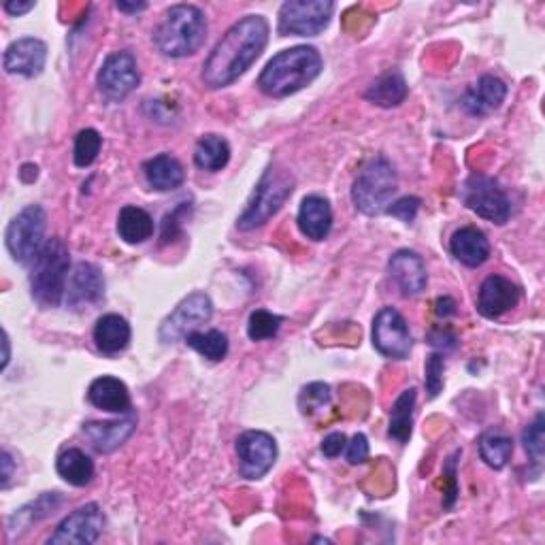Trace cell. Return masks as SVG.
Segmentation results:
<instances>
[{"label": "cell", "instance_id": "obj_1", "mask_svg": "<svg viewBox=\"0 0 545 545\" xmlns=\"http://www.w3.org/2000/svg\"><path fill=\"white\" fill-rule=\"evenodd\" d=\"M269 43V22L262 15H247L228 28L203 64V81L211 90L226 88L250 69Z\"/></svg>", "mask_w": 545, "mask_h": 545}, {"label": "cell", "instance_id": "obj_2", "mask_svg": "<svg viewBox=\"0 0 545 545\" xmlns=\"http://www.w3.org/2000/svg\"><path fill=\"white\" fill-rule=\"evenodd\" d=\"M322 69L324 60L316 47L296 45L269 60L258 77V86L267 96L284 98L307 88L320 77Z\"/></svg>", "mask_w": 545, "mask_h": 545}, {"label": "cell", "instance_id": "obj_3", "mask_svg": "<svg viewBox=\"0 0 545 545\" xmlns=\"http://www.w3.org/2000/svg\"><path fill=\"white\" fill-rule=\"evenodd\" d=\"M207 39V18L196 5H175L154 30V45L167 58L196 54Z\"/></svg>", "mask_w": 545, "mask_h": 545}, {"label": "cell", "instance_id": "obj_4", "mask_svg": "<svg viewBox=\"0 0 545 545\" xmlns=\"http://www.w3.org/2000/svg\"><path fill=\"white\" fill-rule=\"evenodd\" d=\"M71 254L62 239H47L39 256L32 260L30 294L41 307H58L69 286Z\"/></svg>", "mask_w": 545, "mask_h": 545}, {"label": "cell", "instance_id": "obj_5", "mask_svg": "<svg viewBox=\"0 0 545 545\" xmlns=\"http://www.w3.org/2000/svg\"><path fill=\"white\" fill-rule=\"evenodd\" d=\"M292 192L294 177L290 175V171L279 169L277 164H273V167L264 171V175L256 184L250 203H247L245 211L237 220V228L250 233V230L264 226L273 216H277L279 209H282L292 196Z\"/></svg>", "mask_w": 545, "mask_h": 545}, {"label": "cell", "instance_id": "obj_6", "mask_svg": "<svg viewBox=\"0 0 545 545\" xmlns=\"http://www.w3.org/2000/svg\"><path fill=\"white\" fill-rule=\"evenodd\" d=\"M396 186H399V179H396L392 162L384 156H375L354 179L352 201L365 216H379L388 209Z\"/></svg>", "mask_w": 545, "mask_h": 545}, {"label": "cell", "instance_id": "obj_7", "mask_svg": "<svg viewBox=\"0 0 545 545\" xmlns=\"http://www.w3.org/2000/svg\"><path fill=\"white\" fill-rule=\"evenodd\" d=\"M47 230V216L43 207L28 205L15 216L7 228V250L13 256L15 262L20 264H32L47 243L45 239Z\"/></svg>", "mask_w": 545, "mask_h": 545}, {"label": "cell", "instance_id": "obj_8", "mask_svg": "<svg viewBox=\"0 0 545 545\" xmlns=\"http://www.w3.org/2000/svg\"><path fill=\"white\" fill-rule=\"evenodd\" d=\"M335 3L330 0H288L279 9V35L318 37L330 24Z\"/></svg>", "mask_w": 545, "mask_h": 545}, {"label": "cell", "instance_id": "obj_9", "mask_svg": "<svg viewBox=\"0 0 545 545\" xmlns=\"http://www.w3.org/2000/svg\"><path fill=\"white\" fill-rule=\"evenodd\" d=\"M462 201L477 216L494 224H505L511 216V201L499 181L482 173H473L467 179L462 188Z\"/></svg>", "mask_w": 545, "mask_h": 545}, {"label": "cell", "instance_id": "obj_10", "mask_svg": "<svg viewBox=\"0 0 545 545\" xmlns=\"http://www.w3.org/2000/svg\"><path fill=\"white\" fill-rule=\"evenodd\" d=\"M213 316V303L205 292H192L181 301L171 316L160 324V339L164 343H175L186 339L196 328L207 324Z\"/></svg>", "mask_w": 545, "mask_h": 545}, {"label": "cell", "instance_id": "obj_11", "mask_svg": "<svg viewBox=\"0 0 545 545\" xmlns=\"http://www.w3.org/2000/svg\"><path fill=\"white\" fill-rule=\"evenodd\" d=\"M139 84V64L130 52H113L98 71V90L113 103H122L124 98L139 88Z\"/></svg>", "mask_w": 545, "mask_h": 545}, {"label": "cell", "instance_id": "obj_12", "mask_svg": "<svg viewBox=\"0 0 545 545\" xmlns=\"http://www.w3.org/2000/svg\"><path fill=\"white\" fill-rule=\"evenodd\" d=\"M373 345L375 350L392 360H405L414 348V337L409 333L405 318L394 307L377 311L373 320Z\"/></svg>", "mask_w": 545, "mask_h": 545}, {"label": "cell", "instance_id": "obj_13", "mask_svg": "<svg viewBox=\"0 0 545 545\" xmlns=\"http://www.w3.org/2000/svg\"><path fill=\"white\" fill-rule=\"evenodd\" d=\"M239 471L245 480H260L277 460V443L264 431H247L237 439Z\"/></svg>", "mask_w": 545, "mask_h": 545}, {"label": "cell", "instance_id": "obj_14", "mask_svg": "<svg viewBox=\"0 0 545 545\" xmlns=\"http://www.w3.org/2000/svg\"><path fill=\"white\" fill-rule=\"evenodd\" d=\"M105 514L101 505L88 503L75 509L73 514L66 516L56 533L47 539V543H73V545H92L103 535Z\"/></svg>", "mask_w": 545, "mask_h": 545}, {"label": "cell", "instance_id": "obj_15", "mask_svg": "<svg viewBox=\"0 0 545 545\" xmlns=\"http://www.w3.org/2000/svg\"><path fill=\"white\" fill-rule=\"evenodd\" d=\"M105 296V277L92 262H77L66 286V305L73 311H86Z\"/></svg>", "mask_w": 545, "mask_h": 545}, {"label": "cell", "instance_id": "obj_16", "mask_svg": "<svg viewBox=\"0 0 545 545\" xmlns=\"http://www.w3.org/2000/svg\"><path fill=\"white\" fill-rule=\"evenodd\" d=\"M47 62V45L41 39L24 37L13 41L3 56V66L9 75H20L26 79L39 77Z\"/></svg>", "mask_w": 545, "mask_h": 545}, {"label": "cell", "instance_id": "obj_17", "mask_svg": "<svg viewBox=\"0 0 545 545\" xmlns=\"http://www.w3.org/2000/svg\"><path fill=\"white\" fill-rule=\"evenodd\" d=\"M520 303V288L503 275H490L477 294V311L488 320H497Z\"/></svg>", "mask_w": 545, "mask_h": 545}, {"label": "cell", "instance_id": "obj_18", "mask_svg": "<svg viewBox=\"0 0 545 545\" xmlns=\"http://www.w3.org/2000/svg\"><path fill=\"white\" fill-rule=\"evenodd\" d=\"M137 431V416L126 414L122 420H109V422H96L90 420L81 428V433L90 441L92 448L101 454H111L132 437Z\"/></svg>", "mask_w": 545, "mask_h": 545}, {"label": "cell", "instance_id": "obj_19", "mask_svg": "<svg viewBox=\"0 0 545 545\" xmlns=\"http://www.w3.org/2000/svg\"><path fill=\"white\" fill-rule=\"evenodd\" d=\"M388 273L392 282L405 296H418L426 290L428 275L424 260L411 250H399L388 260Z\"/></svg>", "mask_w": 545, "mask_h": 545}, {"label": "cell", "instance_id": "obj_20", "mask_svg": "<svg viewBox=\"0 0 545 545\" xmlns=\"http://www.w3.org/2000/svg\"><path fill=\"white\" fill-rule=\"evenodd\" d=\"M505 96V81L494 75H484L462 96V109L473 115V118H484V115H490L503 105Z\"/></svg>", "mask_w": 545, "mask_h": 545}, {"label": "cell", "instance_id": "obj_21", "mask_svg": "<svg viewBox=\"0 0 545 545\" xmlns=\"http://www.w3.org/2000/svg\"><path fill=\"white\" fill-rule=\"evenodd\" d=\"M88 401L96 407L109 411V414H130L132 411V401H130V392L126 384L118 377L103 375L94 379L88 388Z\"/></svg>", "mask_w": 545, "mask_h": 545}, {"label": "cell", "instance_id": "obj_22", "mask_svg": "<svg viewBox=\"0 0 545 545\" xmlns=\"http://www.w3.org/2000/svg\"><path fill=\"white\" fill-rule=\"evenodd\" d=\"M299 228L311 241H324L333 228V207L328 198L320 194H309L303 198L299 209Z\"/></svg>", "mask_w": 545, "mask_h": 545}, {"label": "cell", "instance_id": "obj_23", "mask_svg": "<svg viewBox=\"0 0 545 545\" xmlns=\"http://www.w3.org/2000/svg\"><path fill=\"white\" fill-rule=\"evenodd\" d=\"M450 252L465 267L477 269L490 258V243L480 228L465 226L452 235Z\"/></svg>", "mask_w": 545, "mask_h": 545}, {"label": "cell", "instance_id": "obj_24", "mask_svg": "<svg viewBox=\"0 0 545 545\" xmlns=\"http://www.w3.org/2000/svg\"><path fill=\"white\" fill-rule=\"evenodd\" d=\"M130 337H132L130 324L126 322V318L118 316V313H107V316L98 318L94 326L96 350L107 356L124 352L128 348Z\"/></svg>", "mask_w": 545, "mask_h": 545}, {"label": "cell", "instance_id": "obj_25", "mask_svg": "<svg viewBox=\"0 0 545 545\" xmlns=\"http://www.w3.org/2000/svg\"><path fill=\"white\" fill-rule=\"evenodd\" d=\"M147 184L158 192H171L184 184L186 173L181 162L171 154H158L143 164Z\"/></svg>", "mask_w": 545, "mask_h": 545}, {"label": "cell", "instance_id": "obj_26", "mask_svg": "<svg viewBox=\"0 0 545 545\" xmlns=\"http://www.w3.org/2000/svg\"><path fill=\"white\" fill-rule=\"evenodd\" d=\"M407 94H409V86H407L403 73L396 71V69H390L373 81L365 98L377 107L390 109V107L403 105Z\"/></svg>", "mask_w": 545, "mask_h": 545}, {"label": "cell", "instance_id": "obj_27", "mask_svg": "<svg viewBox=\"0 0 545 545\" xmlns=\"http://www.w3.org/2000/svg\"><path fill=\"white\" fill-rule=\"evenodd\" d=\"M56 471L64 482L75 488H84L94 480V462L92 458L77 448L64 450L56 460Z\"/></svg>", "mask_w": 545, "mask_h": 545}, {"label": "cell", "instance_id": "obj_28", "mask_svg": "<svg viewBox=\"0 0 545 545\" xmlns=\"http://www.w3.org/2000/svg\"><path fill=\"white\" fill-rule=\"evenodd\" d=\"M118 235L128 245H139L154 235V220L150 213L135 205H126L118 216Z\"/></svg>", "mask_w": 545, "mask_h": 545}, {"label": "cell", "instance_id": "obj_29", "mask_svg": "<svg viewBox=\"0 0 545 545\" xmlns=\"http://www.w3.org/2000/svg\"><path fill=\"white\" fill-rule=\"evenodd\" d=\"M416 401H418L416 388H407L399 399L394 401L390 411V428H388L390 439L399 443H407L411 439V431H414Z\"/></svg>", "mask_w": 545, "mask_h": 545}, {"label": "cell", "instance_id": "obj_30", "mask_svg": "<svg viewBox=\"0 0 545 545\" xmlns=\"http://www.w3.org/2000/svg\"><path fill=\"white\" fill-rule=\"evenodd\" d=\"M230 160V145L220 135H205L198 139L194 150V164L201 171L218 173Z\"/></svg>", "mask_w": 545, "mask_h": 545}, {"label": "cell", "instance_id": "obj_31", "mask_svg": "<svg viewBox=\"0 0 545 545\" xmlns=\"http://www.w3.org/2000/svg\"><path fill=\"white\" fill-rule=\"evenodd\" d=\"M62 505V497L58 492H45L37 501L28 503L26 507H22L20 511H15V514L9 518V531H26L32 524H37L39 520L47 518L49 514H54V511Z\"/></svg>", "mask_w": 545, "mask_h": 545}, {"label": "cell", "instance_id": "obj_32", "mask_svg": "<svg viewBox=\"0 0 545 545\" xmlns=\"http://www.w3.org/2000/svg\"><path fill=\"white\" fill-rule=\"evenodd\" d=\"M511 454H514V441H511V437H507L505 433L490 431L482 435L480 456L490 469H497V471L503 469L509 462Z\"/></svg>", "mask_w": 545, "mask_h": 545}, {"label": "cell", "instance_id": "obj_33", "mask_svg": "<svg viewBox=\"0 0 545 545\" xmlns=\"http://www.w3.org/2000/svg\"><path fill=\"white\" fill-rule=\"evenodd\" d=\"M184 341L192 350H196L198 354L211 362H220L228 354V337L222 333V330H207V333L194 330V333H190Z\"/></svg>", "mask_w": 545, "mask_h": 545}, {"label": "cell", "instance_id": "obj_34", "mask_svg": "<svg viewBox=\"0 0 545 545\" xmlns=\"http://www.w3.org/2000/svg\"><path fill=\"white\" fill-rule=\"evenodd\" d=\"M103 147V137L98 135V130L94 128H86L81 130L79 135L75 137V150H73V160L77 167L86 169L90 164L98 158Z\"/></svg>", "mask_w": 545, "mask_h": 545}, {"label": "cell", "instance_id": "obj_35", "mask_svg": "<svg viewBox=\"0 0 545 545\" xmlns=\"http://www.w3.org/2000/svg\"><path fill=\"white\" fill-rule=\"evenodd\" d=\"M282 324H284L282 316H275V313L267 309H256L252 311L250 320H247V335H250L252 341L273 339L279 333Z\"/></svg>", "mask_w": 545, "mask_h": 545}, {"label": "cell", "instance_id": "obj_36", "mask_svg": "<svg viewBox=\"0 0 545 545\" xmlns=\"http://www.w3.org/2000/svg\"><path fill=\"white\" fill-rule=\"evenodd\" d=\"M522 443H524L526 454L539 465V462L543 460V450H545V418H543V414H537L535 422L524 428Z\"/></svg>", "mask_w": 545, "mask_h": 545}, {"label": "cell", "instance_id": "obj_37", "mask_svg": "<svg viewBox=\"0 0 545 545\" xmlns=\"http://www.w3.org/2000/svg\"><path fill=\"white\" fill-rule=\"evenodd\" d=\"M330 403V388L328 384L322 382H313L305 386L299 394V407L305 416L316 414V411L324 409V405Z\"/></svg>", "mask_w": 545, "mask_h": 545}, {"label": "cell", "instance_id": "obj_38", "mask_svg": "<svg viewBox=\"0 0 545 545\" xmlns=\"http://www.w3.org/2000/svg\"><path fill=\"white\" fill-rule=\"evenodd\" d=\"M443 371H445V360L443 354H431L426 360V390L431 399L443 390Z\"/></svg>", "mask_w": 545, "mask_h": 545}, {"label": "cell", "instance_id": "obj_39", "mask_svg": "<svg viewBox=\"0 0 545 545\" xmlns=\"http://www.w3.org/2000/svg\"><path fill=\"white\" fill-rule=\"evenodd\" d=\"M422 201L418 196H405V198H399V201L388 205L386 213H390V216L399 218L401 222H414L416 216H418V209H420Z\"/></svg>", "mask_w": 545, "mask_h": 545}, {"label": "cell", "instance_id": "obj_40", "mask_svg": "<svg viewBox=\"0 0 545 545\" xmlns=\"http://www.w3.org/2000/svg\"><path fill=\"white\" fill-rule=\"evenodd\" d=\"M345 458H348L350 465H362L369 458V439L358 433L350 439V443L345 445Z\"/></svg>", "mask_w": 545, "mask_h": 545}, {"label": "cell", "instance_id": "obj_41", "mask_svg": "<svg viewBox=\"0 0 545 545\" xmlns=\"http://www.w3.org/2000/svg\"><path fill=\"white\" fill-rule=\"evenodd\" d=\"M428 343L435 345V348H439L443 352H450L458 345V339H456V335L452 333L450 328H435L431 333V337H428Z\"/></svg>", "mask_w": 545, "mask_h": 545}, {"label": "cell", "instance_id": "obj_42", "mask_svg": "<svg viewBox=\"0 0 545 545\" xmlns=\"http://www.w3.org/2000/svg\"><path fill=\"white\" fill-rule=\"evenodd\" d=\"M345 445H348V437H345L343 433H330L322 441V454L326 458H337L345 450Z\"/></svg>", "mask_w": 545, "mask_h": 545}, {"label": "cell", "instance_id": "obj_43", "mask_svg": "<svg viewBox=\"0 0 545 545\" xmlns=\"http://www.w3.org/2000/svg\"><path fill=\"white\" fill-rule=\"evenodd\" d=\"M435 311H437L439 318L445 320L456 313V303H454V299H450V296H443V299H439L435 303Z\"/></svg>", "mask_w": 545, "mask_h": 545}, {"label": "cell", "instance_id": "obj_44", "mask_svg": "<svg viewBox=\"0 0 545 545\" xmlns=\"http://www.w3.org/2000/svg\"><path fill=\"white\" fill-rule=\"evenodd\" d=\"M37 7L35 0H28V3H15V0H11V3H5V11L9 15H13V18H18V15H24L28 11H32Z\"/></svg>", "mask_w": 545, "mask_h": 545}, {"label": "cell", "instance_id": "obj_45", "mask_svg": "<svg viewBox=\"0 0 545 545\" xmlns=\"http://www.w3.org/2000/svg\"><path fill=\"white\" fill-rule=\"evenodd\" d=\"M3 488H9V482H11V477H13V458L11 454L5 450L3 452Z\"/></svg>", "mask_w": 545, "mask_h": 545}, {"label": "cell", "instance_id": "obj_46", "mask_svg": "<svg viewBox=\"0 0 545 545\" xmlns=\"http://www.w3.org/2000/svg\"><path fill=\"white\" fill-rule=\"evenodd\" d=\"M115 7L124 13H139V11L147 9V3H118Z\"/></svg>", "mask_w": 545, "mask_h": 545}, {"label": "cell", "instance_id": "obj_47", "mask_svg": "<svg viewBox=\"0 0 545 545\" xmlns=\"http://www.w3.org/2000/svg\"><path fill=\"white\" fill-rule=\"evenodd\" d=\"M3 345H5V356H3V365H0V369H7V365H9V356H11V348H9V335L7 333H3Z\"/></svg>", "mask_w": 545, "mask_h": 545}]
</instances>
